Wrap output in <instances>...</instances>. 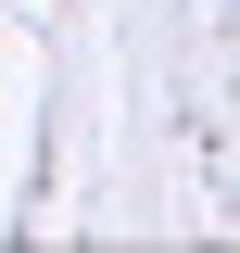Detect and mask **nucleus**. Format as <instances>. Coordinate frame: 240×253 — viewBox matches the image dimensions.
<instances>
[]
</instances>
